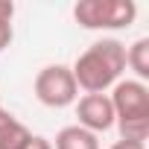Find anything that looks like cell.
Instances as JSON below:
<instances>
[{
  "label": "cell",
  "instance_id": "1",
  "mask_svg": "<svg viewBox=\"0 0 149 149\" xmlns=\"http://www.w3.org/2000/svg\"><path fill=\"white\" fill-rule=\"evenodd\" d=\"M76 88L85 94H105L114 88L126 70V44L117 38H100L73 61Z\"/></svg>",
  "mask_w": 149,
  "mask_h": 149
},
{
  "label": "cell",
  "instance_id": "2",
  "mask_svg": "<svg viewBox=\"0 0 149 149\" xmlns=\"http://www.w3.org/2000/svg\"><path fill=\"white\" fill-rule=\"evenodd\" d=\"M108 100L114 108V126L120 129V140L146 143V134H149V88H146V82L120 79L111 88Z\"/></svg>",
  "mask_w": 149,
  "mask_h": 149
},
{
  "label": "cell",
  "instance_id": "3",
  "mask_svg": "<svg viewBox=\"0 0 149 149\" xmlns=\"http://www.w3.org/2000/svg\"><path fill=\"white\" fill-rule=\"evenodd\" d=\"M137 18L134 0H79L73 21L82 29H126Z\"/></svg>",
  "mask_w": 149,
  "mask_h": 149
},
{
  "label": "cell",
  "instance_id": "4",
  "mask_svg": "<svg viewBox=\"0 0 149 149\" xmlns=\"http://www.w3.org/2000/svg\"><path fill=\"white\" fill-rule=\"evenodd\" d=\"M35 100L47 108H67L79 100V88L73 79V70L67 64H47L35 73L32 82Z\"/></svg>",
  "mask_w": 149,
  "mask_h": 149
},
{
  "label": "cell",
  "instance_id": "5",
  "mask_svg": "<svg viewBox=\"0 0 149 149\" xmlns=\"http://www.w3.org/2000/svg\"><path fill=\"white\" fill-rule=\"evenodd\" d=\"M76 117L82 129L100 134V132H108L114 126V108H111V100L108 94H82L76 100Z\"/></svg>",
  "mask_w": 149,
  "mask_h": 149
},
{
  "label": "cell",
  "instance_id": "6",
  "mask_svg": "<svg viewBox=\"0 0 149 149\" xmlns=\"http://www.w3.org/2000/svg\"><path fill=\"white\" fill-rule=\"evenodd\" d=\"M32 132L12 114L0 105V149H24L29 143Z\"/></svg>",
  "mask_w": 149,
  "mask_h": 149
},
{
  "label": "cell",
  "instance_id": "7",
  "mask_svg": "<svg viewBox=\"0 0 149 149\" xmlns=\"http://www.w3.org/2000/svg\"><path fill=\"white\" fill-rule=\"evenodd\" d=\"M53 149H100V134H94V132L73 123V126L58 129Z\"/></svg>",
  "mask_w": 149,
  "mask_h": 149
},
{
  "label": "cell",
  "instance_id": "8",
  "mask_svg": "<svg viewBox=\"0 0 149 149\" xmlns=\"http://www.w3.org/2000/svg\"><path fill=\"white\" fill-rule=\"evenodd\" d=\"M126 67L134 70L137 82L149 79V38H137L134 44L126 47Z\"/></svg>",
  "mask_w": 149,
  "mask_h": 149
},
{
  "label": "cell",
  "instance_id": "9",
  "mask_svg": "<svg viewBox=\"0 0 149 149\" xmlns=\"http://www.w3.org/2000/svg\"><path fill=\"white\" fill-rule=\"evenodd\" d=\"M15 38V29H12V21H0V53H3Z\"/></svg>",
  "mask_w": 149,
  "mask_h": 149
},
{
  "label": "cell",
  "instance_id": "10",
  "mask_svg": "<svg viewBox=\"0 0 149 149\" xmlns=\"http://www.w3.org/2000/svg\"><path fill=\"white\" fill-rule=\"evenodd\" d=\"M24 149H53V140H47V137H41V134H32Z\"/></svg>",
  "mask_w": 149,
  "mask_h": 149
},
{
  "label": "cell",
  "instance_id": "11",
  "mask_svg": "<svg viewBox=\"0 0 149 149\" xmlns=\"http://www.w3.org/2000/svg\"><path fill=\"white\" fill-rule=\"evenodd\" d=\"M15 18V3L12 0H0V21H12Z\"/></svg>",
  "mask_w": 149,
  "mask_h": 149
},
{
  "label": "cell",
  "instance_id": "12",
  "mask_svg": "<svg viewBox=\"0 0 149 149\" xmlns=\"http://www.w3.org/2000/svg\"><path fill=\"white\" fill-rule=\"evenodd\" d=\"M108 149H146V143H134V140H114Z\"/></svg>",
  "mask_w": 149,
  "mask_h": 149
}]
</instances>
